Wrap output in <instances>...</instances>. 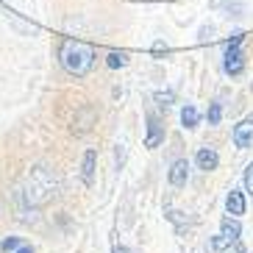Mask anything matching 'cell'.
Segmentation results:
<instances>
[{"mask_svg":"<svg viewBox=\"0 0 253 253\" xmlns=\"http://www.w3.org/2000/svg\"><path fill=\"white\" fill-rule=\"evenodd\" d=\"M56 192H59V181H56L53 170H47L45 164H37V167L28 172V178H25L23 198L31 206H42V203L53 201Z\"/></svg>","mask_w":253,"mask_h":253,"instance_id":"1","label":"cell"},{"mask_svg":"<svg viewBox=\"0 0 253 253\" xmlns=\"http://www.w3.org/2000/svg\"><path fill=\"white\" fill-rule=\"evenodd\" d=\"M59 61L70 75L84 78L92 70V64H95V50H92V45H86L81 39H64L59 50Z\"/></svg>","mask_w":253,"mask_h":253,"instance_id":"2","label":"cell"},{"mask_svg":"<svg viewBox=\"0 0 253 253\" xmlns=\"http://www.w3.org/2000/svg\"><path fill=\"white\" fill-rule=\"evenodd\" d=\"M223 70L228 75H239L242 70H245V53H242V45H228L225 47Z\"/></svg>","mask_w":253,"mask_h":253,"instance_id":"3","label":"cell"},{"mask_svg":"<svg viewBox=\"0 0 253 253\" xmlns=\"http://www.w3.org/2000/svg\"><path fill=\"white\" fill-rule=\"evenodd\" d=\"M231 136H234V145H237L239 150L251 148V145H253V114L242 120V123L234 128V134H231Z\"/></svg>","mask_w":253,"mask_h":253,"instance_id":"4","label":"cell"},{"mask_svg":"<svg viewBox=\"0 0 253 253\" xmlns=\"http://www.w3.org/2000/svg\"><path fill=\"white\" fill-rule=\"evenodd\" d=\"M214 11H220V14L228 17V20H242L248 6L242 0H214Z\"/></svg>","mask_w":253,"mask_h":253,"instance_id":"5","label":"cell"},{"mask_svg":"<svg viewBox=\"0 0 253 253\" xmlns=\"http://www.w3.org/2000/svg\"><path fill=\"white\" fill-rule=\"evenodd\" d=\"M164 142V126H162V120L156 117V114H150L148 117V136H145V148H159Z\"/></svg>","mask_w":253,"mask_h":253,"instance_id":"6","label":"cell"},{"mask_svg":"<svg viewBox=\"0 0 253 253\" xmlns=\"http://www.w3.org/2000/svg\"><path fill=\"white\" fill-rule=\"evenodd\" d=\"M167 181H170L172 186H186V181H189V162H186V159L172 162L170 172H167Z\"/></svg>","mask_w":253,"mask_h":253,"instance_id":"7","label":"cell"},{"mask_svg":"<svg viewBox=\"0 0 253 253\" xmlns=\"http://www.w3.org/2000/svg\"><path fill=\"white\" fill-rule=\"evenodd\" d=\"M225 209H228V214H234V217L245 214V209H248L245 192H239V189H231V192L225 195Z\"/></svg>","mask_w":253,"mask_h":253,"instance_id":"8","label":"cell"},{"mask_svg":"<svg viewBox=\"0 0 253 253\" xmlns=\"http://www.w3.org/2000/svg\"><path fill=\"white\" fill-rule=\"evenodd\" d=\"M195 162H198V167H201L203 172H211V170H217L220 156H217L214 148H201L198 150V156H195Z\"/></svg>","mask_w":253,"mask_h":253,"instance_id":"9","label":"cell"},{"mask_svg":"<svg viewBox=\"0 0 253 253\" xmlns=\"http://www.w3.org/2000/svg\"><path fill=\"white\" fill-rule=\"evenodd\" d=\"M95 162H97V153L89 148L84 153V164H81V181L86 186H92V181H95Z\"/></svg>","mask_w":253,"mask_h":253,"instance_id":"10","label":"cell"},{"mask_svg":"<svg viewBox=\"0 0 253 253\" xmlns=\"http://www.w3.org/2000/svg\"><path fill=\"white\" fill-rule=\"evenodd\" d=\"M220 234H223L225 239H231V242H237V239L242 237V225H239V220L234 214L223 217V223H220Z\"/></svg>","mask_w":253,"mask_h":253,"instance_id":"11","label":"cell"},{"mask_svg":"<svg viewBox=\"0 0 253 253\" xmlns=\"http://www.w3.org/2000/svg\"><path fill=\"white\" fill-rule=\"evenodd\" d=\"M198 120H201V112H198L192 103H186L184 109H181V126L184 128H189V131L198 128Z\"/></svg>","mask_w":253,"mask_h":253,"instance_id":"12","label":"cell"},{"mask_svg":"<svg viewBox=\"0 0 253 253\" xmlns=\"http://www.w3.org/2000/svg\"><path fill=\"white\" fill-rule=\"evenodd\" d=\"M106 64H109L112 70H120V67H126L128 64V56L123 50H112L109 56H106Z\"/></svg>","mask_w":253,"mask_h":253,"instance_id":"13","label":"cell"},{"mask_svg":"<svg viewBox=\"0 0 253 253\" xmlns=\"http://www.w3.org/2000/svg\"><path fill=\"white\" fill-rule=\"evenodd\" d=\"M206 120H209V126H220V120H223V106L220 103H209Z\"/></svg>","mask_w":253,"mask_h":253,"instance_id":"14","label":"cell"},{"mask_svg":"<svg viewBox=\"0 0 253 253\" xmlns=\"http://www.w3.org/2000/svg\"><path fill=\"white\" fill-rule=\"evenodd\" d=\"M20 245H23V239H20V237H8V239H3V242H0V248H3V253H11V251H17Z\"/></svg>","mask_w":253,"mask_h":253,"instance_id":"15","label":"cell"},{"mask_svg":"<svg viewBox=\"0 0 253 253\" xmlns=\"http://www.w3.org/2000/svg\"><path fill=\"white\" fill-rule=\"evenodd\" d=\"M172 97H175V95H172L170 89H167V92H156V103L162 106V109H167V106L172 103Z\"/></svg>","mask_w":253,"mask_h":253,"instance_id":"16","label":"cell"},{"mask_svg":"<svg viewBox=\"0 0 253 253\" xmlns=\"http://www.w3.org/2000/svg\"><path fill=\"white\" fill-rule=\"evenodd\" d=\"M198 39H201V42H209V39H214V25H203V28L198 31Z\"/></svg>","mask_w":253,"mask_h":253,"instance_id":"17","label":"cell"},{"mask_svg":"<svg viewBox=\"0 0 253 253\" xmlns=\"http://www.w3.org/2000/svg\"><path fill=\"white\" fill-rule=\"evenodd\" d=\"M211 248H214V251H225V248H231V239H225L223 234H220V237L211 239Z\"/></svg>","mask_w":253,"mask_h":253,"instance_id":"18","label":"cell"},{"mask_svg":"<svg viewBox=\"0 0 253 253\" xmlns=\"http://www.w3.org/2000/svg\"><path fill=\"white\" fill-rule=\"evenodd\" d=\"M245 189H248V192H253V162L245 167Z\"/></svg>","mask_w":253,"mask_h":253,"instance_id":"19","label":"cell"},{"mask_svg":"<svg viewBox=\"0 0 253 253\" xmlns=\"http://www.w3.org/2000/svg\"><path fill=\"white\" fill-rule=\"evenodd\" d=\"M231 253H245V245H242V239L231 242Z\"/></svg>","mask_w":253,"mask_h":253,"instance_id":"20","label":"cell"},{"mask_svg":"<svg viewBox=\"0 0 253 253\" xmlns=\"http://www.w3.org/2000/svg\"><path fill=\"white\" fill-rule=\"evenodd\" d=\"M228 45H242V34H231V39H228Z\"/></svg>","mask_w":253,"mask_h":253,"instance_id":"21","label":"cell"},{"mask_svg":"<svg viewBox=\"0 0 253 253\" xmlns=\"http://www.w3.org/2000/svg\"><path fill=\"white\" fill-rule=\"evenodd\" d=\"M14 253H34V248H31V245H20Z\"/></svg>","mask_w":253,"mask_h":253,"instance_id":"22","label":"cell"},{"mask_svg":"<svg viewBox=\"0 0 253 253\" xmlns=\"http://www.w3.org/2000/svg\"><path fill=\"white\" fill-rule=\"evenodd\" d=\"M112 253H128V251H126V248H114Z\"/></svg>","mask_w":253,"mask_h":253,"instance_id":"23","label":"cell"}]
</instances>
